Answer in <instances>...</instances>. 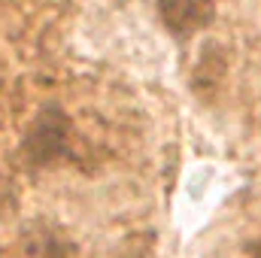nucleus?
<instances>
[{
	"mask_svg": "<svg viewBox=\"0 0 261 258\" xmlns=\"http://www.w3.org/2000/svg\"><path fill=\"white\" fill-rule=\"evenodd\" d=\"M158 9H161V21L173 34L186 37L213 21L216 0H158Z\"/></svg>",
	"mask_w": 261,
	"mask_h": 258,
	"instance_id": "f257e3e1",
	"label": "nucleus"
}]
</instances>
